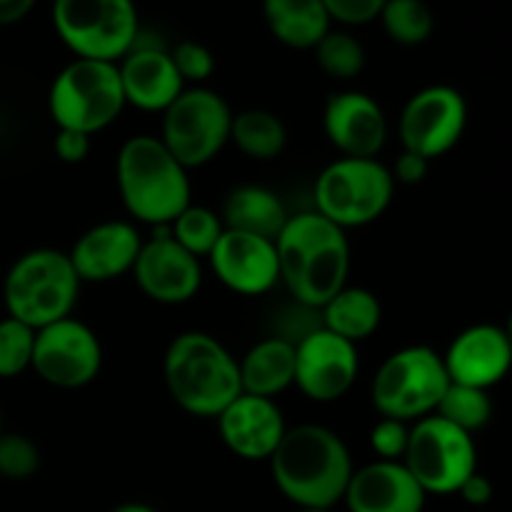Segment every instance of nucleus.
<instances>
[{
    "mask_svg": "<svg viewBox=\"0 0 512 512\" xmlns=\"http://www.w3.org/2000/svg\"><path fill=\"white\" fill-rule=\"evenodd\" d=\"M275 253L280 283L303 308L320 310L348 285V235L315 210L290 215L275 238Z\"/></svg>",
    "mask_w": 512,
    "mask_h": 512,
    "instance_id": "1",
    "label": "nucleus"
},
{
    "mask_svg": "<svg viewBox=\"0 0 512 512\" xmlns=\"http://www.w3.org/2000/svg\"><path fill=\"white\" fill-rule=\"evenodd\" d=\"M273 480L298 508L330 510L340 503L353 475L348 445L325 425H295L270 455Z\"/></svg>",
    "mask_w": 512,
    "mask_h": 512,
    "instance_id": "2",
    "label": "nucleus"
},
{
    "mask_svg": "<svg viewBox=\"0 0 512 512\" xmlns=\"http://www.w3.org/2000/svg\"><path fill=\"white\" fill-rule=\"evenodd\" d=\"M163 380L173 403L195 418H218L243 393L238 360L203 330L175 335L165 350Z\"/></svg>",
    "mask_w": 512,
    "mask_h": 512,
    "instance_id": "3",
    "label": "nucleus"
},
{
    "mask_svg": "<svg viewBox=\"0 0 512 512\" xmlns=\"http://www.w3.org/2000/svg\"><path fill=\"white\" fill-rule=\"evenodd\" d=\"M115 178L125 210L153 228H170L190 205L193 190L188 170L153 135L125 140L115 163Z\"/></svg>",
    "mask_w": 512,
    "mask_h": 512,
    "instance_id": "4",
    "label": "nucleus"
},
{
    "mask_svg": "<svg viewBox=\"0 0 512 512\" xmlns=\"http://www.w3.org/2000/svg\"><path fill=\"white\" fill-rule=\"evenodd\" d=\"M80 280L68 253L53 248H35L10 265L3 283L8 318L40 330L73 315L78 303Z\"/></svg>",
    "mask_w": 512,
    "mask_h": 512,
    "instance_id": "5",
    "label": "nucleus"
},
{
    "mask_svg": "<svg viewBox=\"0 0 512 512\" xmlns=\"http://www.w3.org/2000/svg\"><path fill=\"white\" fill-rule=\"evenodd\" d=\"M395 180L378 158H340L315 180V213L340 230L365 228L390 208Z\"/></svg>",
    "mask_w": 512,
    "mask_h": 512,
    "instance_id": "6",
    "label": "nucleus"
},
{
    "mask_svg": "<svg viewBox=\"0 0 512 512\" xmlns=\"http://www.w3.org/2000/svg\"><path fill=\"white\" fill-rule=\"evenodd\" d=\"M48 108L58 128L95 135L113 125L125 108L118 63L75 58L55 75Z\"/></svg>",
    "mask_w": 512,
    "mask_h": 512,
    "instance_id": "7",
    "label": "nucleus"
},
{
    "mask_svg": "<svg viewBox=\"0 0 512 512\" xmlns=\"http://www.w3.org/2000/svg\"><path fill=\"white\" fill-rule=\"evenodd\" d=\"M448 385L443 355L425 345H410L380 365L370 398L380 418L415 423L435 413Z\"/></svg>",
    "mask_w": 512,
    "mask_h": 512,
    "instance_id": "8",
    "label": "nucleus"
},
{
    "mask_svg": "<svg viewBox=\"0 0 512 512\" xmlns=\"http://www.w3.org/2000/svg\"><path fill=\"white\" fill-rule=\"evenodd\" d=\"M53 25L78 58L103 63L125 58L140 35L133 0H55Z\"/></svg>",
    "mask_w": 512,
    "mask_h": 512,
    "instance_id": "9",
    "label": "nucleus"
},
{
    "mask_svg": "<svg viewBox=\"0 0 512 512\" xmlns=\"http://www.w3.org/2000/svg\"><path fill=\"white\" fill-rule=\"evenodd\" d=\"M230 123L233 113L225 98L195 85L185 88L170 108L163 110L160 143L185 170L203 168L230 143Z\"/></svg>",
    "mask_w": 512,
    "mask_h": 512,
    "instance_id": "10",
    "label": "nucleus"
},
{
    "mask_svg": "<svg viewBox=\"0 0 512 512\" xmlns=\"http://www.w3.org/2000/svg\"><path fill=\"white\" fill-rule=\"evenodd\" d=\"M403 465L425 493L450 495L478 470V448L473 435L428 415L410 425Z\"/></svg>",
    "mask_w": 512,
    "mask_h": 512,
    "instance_id": "11",
    "label": "nucleus"
},
{
    "mask_svg": "<svg viewBox=\"0 0 512 512\" xmlns=\"http://www.w3.org/2000/svg\"><path fill=\"white\" fill-rule=\"evenodd\" d=\"M30 368L43 383L53 388H85L98 378L103 368V345L95 330L80 320H55L35 330Z\"/></svg>",
    "mask_w": 512,
    "mask_h": 512,
    "instance_id": "12",
    "label": "nucleus"
},
{
    "mask_svg": "<svg viewBox=\"0 0 512 512\" xmlns=\"http://www.w3.org/2000/svg\"><path fill=\"white\" fill-rule=\"evenodd\" d=\"M468 125V103L450 85H430L405 103L398 120L403 150L435 160L460 143Z\"/></svg>",
    "mask_w": 512,
    "mask_h": 512,
    "instance_id": "13",
    "label": "nucleus"
},
{
    "mask_svg": "<svg viewBox=\"0 0 512 512\" xmlns=\"http://www.w3.org/2000/svg\"><path fill=\"white\" fill-rule=\"evenodd\" d=\"M360 373L358 348L323 325L295 343V383L313 403L345 398Z\"/></svg>",
    "mask_w": 512,
    "mask_h": 512,
    "instance_id": "14",
    "label": "nucleus"
},
{
    "mask_svg": "<svg viewBox=\"0 0 512 512\" xmlns=\"http://www.w3.org/2000/svg\"><path fill=\"white\" fill-rule=\"evenodd\" d=\"M130 273L145 298L160 305L190 303L203 285L200 260L170 238V228H155V238L140 245Z\"/></svg>",
    "mask_w": 512,
    "mask_h": 512,
    "instance_id": "15",
    "label": "nucleus"
},
{
    "mask_svg": "<svg viewBox=\"0 0 512 512\" xmlns=\"http://www.w3.org/2000/svg\"><path fill=\"white\" fill-rule=\"evenodd\" d=\"M208 258L215 278L238 295H265L280 283L275 240L223 230Z\"/></svg>",
    "mask_w": 512,
    "mask_h": 512,
    "instance_id": "16",
    "label": "nucleus"
},
{
    "mask_svg": "<svg viewBox=\"0 0 512 512\" xmlns=\"http://www.w3.org/2000/svg\"><path fill=\"white\" fill-rule=\"evenodd\" d=\"M323 130L343 158H378L388 140V118L373 95L343 90L325 103Z\"/></svg>",
    "mask_w": 512,
    "mask_h": 512,
    "instance_id": "17",
    "label": "nucleus"
},
{
    "mask_svg": "<svg viewBox=\"0 0 512 512\" xmlns=\"http://www.w3.org/2000/svg\"><path fill=\"white\" fill-rule=\"evenodd\" d=\"M450 383L490 390L510 373L512 343L508 330L480 323L463 330L443 355Z\"/></svg>",
    "mask_w": 512,
    "mask_h": 512,
    "instance_id": "18",
    "label": "nucleus"
},
{
    "mask_svg": "<svg viewBox=\"0 0 512 512\" xmlns=\"http://www.w3.org/2000/svg\"><path fill=\"white\" fill-rule=\"evenodd\" d=\"M215 420L225 448L255 463L270 460L288 430L275 400L248 393H240Z\"/></svg>",
    "mask_w": 512,
    "mask_h": 512,
    "instance_id": "19",
    "label": "nucleus"
},
{
    "mask_svg": "<svg viewBox=\"0 0 512 512\" xmlns=\"http://www.w3.org/2000/svg\"><path fill=\"white\" fill-rule=\"evenodd\" d=\"M138 230L125 220H105L75 240L68 253L80 283H110L133 270L140 253Z\"/></svg>",
    "mask_w": 512,
    "mask_h": 512,
    "instance_id": "20",
    "label": "nucleus"
},
{
    "mask_svg": "<svg viewBox=\"0 0 512 512\" xmlns=\"http://www.w3.org/2000/svg\"><path fill=\"white\" fill-rule=\"evenodd\" d=\"M425 495L403 463L375 460L353 470L343 500L350 512H423Z\"/></svg>",
    "mask_w": 512,
    "mask_h": 512,
    "instance_id": "21",
    "label": "nucleus"
},
{
    "mask_svg": "<svg viewBox=\"0 0 512 512\" xmlns=\"http://www.w3.org/2000/svg\"><path fill=\"white\" fill-rule=\"evenodd\" d=\"M118 75L125 105H135L145 113H163L185 90L170 53L160 45L135 43L133 50L120 58Z\"/></svg>",
    "mask_w": 512,
    "mask_h": 512,
    "instance_id": "22",
    "label": "nucleus"
},
{
    "mask_svg": "<svg viewBox=\"0 0 512 512\" xmlns=\"http://www.w3.org/2000/svg\"><path fill=\"white\" fill-rule=\"evenodd\" d=\"M240 388L248 395L270 398L295 383V345L283 338H265L238 360Z\"/></svg>",
    "mask_w": 512,
    "mask_h": 512,
    "instance_id": "23",
    "label": "nucleus"
},
{
    "mask_svg": "<svg viewBox=\"0 0 512 512\" xmlns=\"http://www.w3.org/2000/svg\"><path fill=\"white\" fill-rule=\"evenodd\" d=\"M288 218L283 200L263 185H240L230 190L223 203V215H220L225 230L260 235L268 240L278 238Z\"/></svg>",
    "mask_w": 512,
    "mask_h": 512,
    "instance_id": "24",
    "label": "nucleus"
},
{
    "mask_svg": "<svg viewBox=\"0 0 512 512\" xmlns=\"http://www.w3.org/2000/svg\"><path fill=\"white\" fill-rule=\"evenodd\" d=\"M263 18L273 38L293 50H313L333 25L320 0H263Z\"/></svg>",
    "mask_w": 512,
    "mask_h": 512,
    "instance_id": "25",
    "label": "nucleus"
},
{
    "mask_svg": "<svg viewBox=\"0 0 512 512\" xmlns=\"http://www.w3.org/2000/svg\"><path fill=\"white\" fill-rule=\"evenodd\" d=\"M383 323V305L368 288L345 285L320 308V325L338 338L358 345L368 340Z\"/></svg>",
    "mask_w": 512,
    "mask_h": 512,
    "instance_id": "26",
    "label": "nucleus"
},
{
    "mask_svg": "<svg viewBox=\"0 0 512 512\" xmlns=\"http://www.w3.org/2000/svg\"><path fill=\"white\" fill-rule=\"evenodd\" d=\"M230 140L243 155L253 160H275L288 145V130L283 120L263 108L243 110L233 115Z\"/></svg>",
    "mask_w": 512,
    "mask_h": 512,
    "instance_id": "27",
    "label": "nucleus"
},
{
    "mask_svg": "<svg viewBox=\"0 0 512 512\" xmlns=\"http://www.w3.org/2000/svg\"><path fill=\"white\" fill-rule=\"evenodd\" d=\"M433 415L448 420L463 433L473 435L493 420V400H490L488 390L450 383Z\"/></svg>",
    "mask_w": 512,
    "mask_h": 512,
    "instance_id": "28",
    "label": "nucleus"
},
{
    "mask_svg": "<svg viewBox=\"0 0 512 512\" xmlns=\"http://www.w3.org/2000/svg\"><path fill=\"white\" fill-rule=\"evenodd\" d=\"M378 20L388 38L400 45L425 43L435 30V15L425 0H385Z\"/></svg>",
    "mask_w": 512,
    "mask_h": 512,
    "instance_id": "29",
    "label": "nucleus"
},
{
    "mask_svg": "<svg viewBox=\"0 0 512 512\" xmlns=\"http://www.w3.org/2000/svg\"><path fill=\"white\" fill-rule=\"evenodd\" d=\"M225 225L220 220L218 213H213L210 208L203 205L190 203L178 218L170 223V238L180 245V248L188 250L195 258H208L210 250L215 248V243L223 235Z\"/></svg>",
    "mask_w": 512,
    "mask_h": 512,
    "instance_id": "30",
    "label": "nucleus"
},
{
    "mask_svg": "<svg viewBox=\"0 0 512 512\" xmlns=\"http://www.w3.org/2000/svg\"><path fill=\"white\" fill-rule=\"evenodd\" d=\"M315 60H318L320 70L335 80H353L363 73L365 68V48L353 33L345 30H333L323 35L318 45H315Z\"/></svg>",
    "mask_w": 512,
    "mask_h": 512,
    "instance_id": "31",
    "label": "nucleus"
},
{
    "mask_svg": "<svg viewBox=\"0 0 512 512\" xmlns=\"http://www.w3.org/2000/svg\"><path fill=\"white\" fill-rule=\"evenodd\" d=\"M35 330L15 318L0 320V378H18L33 360Z\"/></svg>",
    "mask_w": 512,
    "mask_h": 512,
    "instance_id": "32",
    "label": "nucleus"
},
{
    "mask_svg": "<svg viewBox=\"0 0 512 512\" xmlns=\"http://www.w3.org/2000/svg\"><path fill=\"white\" fill-rule=\"evenodd\" d=\"M40 450L30 438L20 433H0V478L28 480L38 473Z\"/></svg>",
    "mask_w": 512,
    "mask_h": 512,
    "instance_id": "33",
    "label": "nucleus"
},
{
    "mask_svg": "<svg viewBox=\"0 0 512 512\" xmlns=\"http://www.w3.org/2000/svg\"><path fill=\"white\" fill-rule=\"evenodd\" d=\"M168 53L175 70H178L180 80H183V83H193V88L205 83V80L215 73V55L210 53L203 43L183 40V43H178L173 50H168Z\"/></svg>",
    "mask_w": 512,
    "mask_h": 512,
    "instance_id": "34",
    "label": "nucleus"
},
{
    "mask_svg": "<svg viewBox=\"0 0 512 512\" xmlns=\"http://www.w3.org/2000/svg\"><path fill=\"white\" fill-rule=\"evenodd\" d=\"M410 423L395 418H380L370 430V448L378 455V460H393L403 463V455L408 450Z\"/></svg>",
    "mask_w": 512,
    "mask_h": 512,
    "instance_id": "35",
    "label": "nucleus"
},
{
    "mask_svg": "<svg viewBox=\"0 0 512 512\" xmlns=\"http://www.w3.org/2000/svg\"><path fill=\"white\" fill-rule=\"evenodd\" d=\"M330 23L368 25L380 18L385 0H320Z\"/></svg>",
    "mask_w": 512,
    "mask_h": 512,
    "instance_id": "36",
    "label": "nucleus"
},
{
    "mask_svg": "<svg viewBox=\"0 0 512 512\" xmlns=\"http://www.w3.org/2000/svg\"><path fill=\"white\" fill-rule=\"evenodd\" d=\"M90 148H93V135H85V133H78V130H68V128H58V133H55L53 150L63 163L68 165L83 163V160L90 155Z\"/></svg>",
    "mask_w": 512,
    "mask_h": 512,
    "instance_id": "37",
    "label": "nucleus"
},
{
    "mask_svg": "<svg viewBox=\"0 0 512 512\" xmlns=\"http://www.w3.org/2000/svg\"><path fill=\"white\" fill-rule=\"evenodd\" d=\"M428 170H430L428 158H423V155L418 153H410V150H403V153L395 158V165L393 170H390V175H393L395 183L418 185L428 178Z\"/></svg>",
    "mask_w": 512,
    "mask_h": 512,
    "instance_id": "38",
    "label": "nucleus"
},
{
    "mask_svg": "<svg viewBox=\"0 0 512 512\" xmlns=\"http://www.w3.org/2000/svg\"><path fill=\"white\" fill-rule=\"evenodd\" d=\"M458 493L463 495V500L468 505H488L490 498H493V483L475 470V473L460 485Z\"/></svg>",
    "mask_w": 512,
    "mask_h": 512,
    "instance_id": "39",
    "label": "nucleus"
},
{
    "mask_svg": "<svg viewBox=\"0 0 512 512\" xmlns=\"http://www.w3.org/2000/svg\"><path fill=\"white\" fill-rule=\"evenodd\" d=\"M35 3L38 0H0V28H8V25H15L23 18H28Z\"/></svg>",
    "mask_w": 512,
    "mask_h": 512,
    "instance_id": "40",
    "label": "nucleus"
},
{
    "mask_svg": "<svg viewBox=\"0 0 512 512\" xmlns=\"http://www.w3.org/2000/svg\"><path fill=\"white\" fill-rule=\"evenodd\" d=\"M110 512H158V510L150 508V505H143V503H123Z\"/></svg>",
    "mask_w": 512,
    "mask_h": 512,
    "instance_id": "41",
    "label": "nucleus"
},
{
    "mask_svg": "<svg viewBox=\"0 0 512 512\" xmlns=\"http://www.w3.org/2000/svg\"><path fill=\"white\" fill-rule=\"evenodd\" d=\"M298 512H328V510H315V508H300Z\"/></svg>",
    "mask_w": 512,
    "mask_h": 512,
    "instance_id": "42",
    "label": "nucleus"
},
{
    "mask_svg": "<svg viewBox=\"0 0 512 512\" xmlns=\"http://www.w3.org/2000/svg\"><path fill=\"white\" fill-rule=\"evenodd\" d=\"M0 433H3V413H0Z\"/></svg>",
    "mask_w": 512,
    "mask_h": 512,
    "instance_id": "43",
    "label": "nucleus"
}]
</instances>
